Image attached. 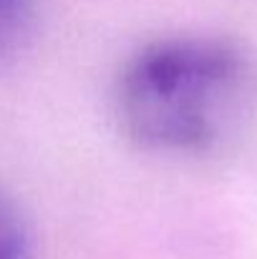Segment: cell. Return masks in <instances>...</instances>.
I'll list each match as a JSON object with an SVG mask.
<instances>
[{"instance_id": "3957f363", "label": "cell", "mask_w": 257, "mask_h": 259, "mask_svg": "<svg viewBox=\"0 0 257 259\" xmlns=\"http://www.w3.org/2000/svg\"><path fill=\"white\" fill-rule=\"evenodd\" d=\"M33 0H0V68L23 48L33 25Z\"/></svg>"}, {"instance_id": "6da1fadb", "label": "cell", "mask_w": 257, "mask_h": 259, "mask_svg": "<svg viewBox=\"0 0 257 259\" xmlns=\"http://www.w3.org/2000/svg\"><path fill=\"white\" fill-rule=\"evenodd\" d=\"M250 66L227 43L169 38L141 48L116 83V113L139 144L202 154L227 141L247 113Z\"/></svg>"}, {"instance_id": "7a4b0ae2", "label": "cell", "mask_w": 257, "mask_h": 259, "mask_svg": "<svg viewBox=\"0 0 257 259\" xmlns=\"http://www.w3.org/2000/svg\"><path fill=\"white\" fill-rule=\"evenodd\" d=\"M0 259H33V232L20 204L0 186Z\"/></svg>"}]
</instances>
